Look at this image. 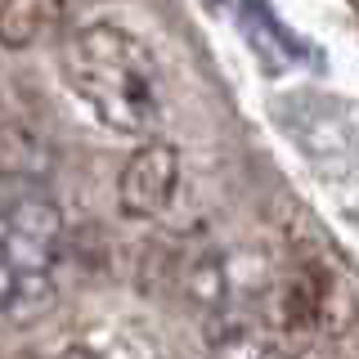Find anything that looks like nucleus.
Returning <instances> with one entry per match:
<instances>
[{"label":"nucleus","mask_w":359,"mask_h":359,"mask_svg":"<svg viewBox=\"0 0 359 359\" xmlns=\"http://www.w3.org/2000/svg\"><path fill=\"white\" fill-rule=\"evenodd\" d=\"M50 306H54V274H18L5 314H14L18 323H32L41 314H50Z\"/></svg>","instance_id":"0eeeda50"},{"label":"nucleus","mask_w":359,"mask_h":359,"mask_svg":"<svg viewBox=\"0 0 359 359\" xmlns=\"http://www.w3.org/2000/svg\"><path fill=\"white\" fill-rule=\"evenodd\" d=\"M5 261L18 274H50L63 252V211L41 189H18L5 202Z\"/></svg>","instance_id":"f03ea898"},{"label":"nucleus","mask_w":359,"mask_h":359,"mask_svg":"<svg viewBox=\"0 0 359 359\" xmlns=\"http://www.w3.org/2000/svg\"><path fill=\"white\" fill-rule=\"evenodd\" d=\"M63 76L76 99L112 135H149L157 126V67L144 41L112 22H90L63 45Z\"/></svg>","instance_id":"f257e3e1"},{"label":"nucleus","mask_w":359,"mask_h":359,"mask_svg":"<svg viewBox=\"0 0 359 359\" xmlns=\"http://www.w3.org/2000/svg\"><path fill=\"white\" fill-rule=\"evenodd\" d=\"M14 283H18V269L9 261H0V314L9 310V297H14Z\"/></svg>","instance_id":"6e6552de"},{"label":"nucleus","mask_w":359,"mask_h":359,"mask_svg":"<svg viewBox=\"0 0 359 359\" xmlns=\"http://www.w3.org/2000/svg\"><path fill=\"white\" fill-rule=\"evenodd\" d=\"M50 171H54L50 140L27 121H14V117L0 121V175L22 189H36Z\"/></svg>","instance_id":"20e7f679"},{"label":"nucleus","mask_w":359,"mask_h":359,"mask_svg":"<svg viewBox=\"0 0 359 359\" xmlns=\"http://www.w3.org/2000/svg\"><path fill=\"white\" fill-rule=\"evenodd\" d=\"M59 359H95V355H90V351H86V346H72V351H63Z\"/></svg>","instance_id":"1a4fd4ad"},{"label":"nucleus","mask_w":359,"mask_h":359,"mask_svg":"<svg viewBox=\"0 0 359 359\" xmlns=\"http://www.w3.org/2000/svg\"><path fill=\"white\" fill-rule=\"evenodd\" d=\"M0 261H5V211H0Z\"/></svg>","instance_id":"9d476101"},{"label":"nucleus","mask_w":359,"mask_h":359,"mask_svg":"<svg viewBox=\"0 0 359 359\" xmlns=\"http://www.w3.org/2000/svg\"><path fill=\"white\" fill-rule=\"evenodd\" d=\"M180 283H184V297L194 301L202 314H216L229 306V274H224V256L211 243H202L194 256H184L180 265Z\"/></svg>","instance_id":"423d86ee"},{"label":"nucleus","mask_w":359,"mask_h":359,"mask_svg":"<svg viewBox=\"0 0 359 359\" xmlns=\"http://www.w3.org/2000/svg\"><path fill=\"white\" fill-rule=\"evenodd\" d=\"M63 22V0H0V45L32 50Z\"/></svg>","instance_id":"39448f33"},{"label":"nucleus","mask_w":359,"mask_h":359,"mask_svg":"<svg viewBox=\"0 0 359 359\" xmlns=\"http://www.w3.org/2000/svg\"><path fill=\"white\" fill-rule=\"evenodd\" d=\"M175 184H180V153L162 140H149L130 153V162L121 166V180H117V198H121V211L130 220H153L171 207L175 198Z\"/></svg>","instance_id":"7ed1b4c3"}]
</instances>
